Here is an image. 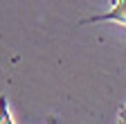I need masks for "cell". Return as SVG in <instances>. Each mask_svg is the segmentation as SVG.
Wrapping results in <instances>:
<instances>
[{
	"label": "cell",
	"instance_id": "obj_1",
	"mask_svg": "<svg viewBox=\"0 0 126 124\" xmlns=\"http://www.w3.org/2000/svg\"><path fill=\"white\" fill-rule=\"evenodd\" d=\"M92 20H115V23H122L126 25V0H117L115 7L110 9L108 14H104V16H97Z\"/></svg>",
	"mask_w": 126,
	"mask_h": 124
},
{
	"label": "cell",
	"instance_id": "obj_2",
	"mask_svg": "<svg viewBox=\"0 0 126 124\" xmlns=\"http://www.w3.org/2000/svg\"><path fill=\"white\" fill-rule=\"evenodd\" d=\"M0 124H14L9 117V108H7V99L0 97Z\"/></svg>",
	"mask_w": 126,
	"mask_h": 124
},
{
	"label": "cell",
	"instance_id": "obj_3",
	"mask_svg": "<svg viewBox=\"0 0 126 124\" xmlns=\"http://www.w3.org/2000/svg\"><path fill=\"white\" fill-rule=\"evenodd\" d=\"M119 124H126V117H124V120H122V122H119Z\"/></svg>",
	"mask_w": 126,
	"mask_h": 124
}]
</instances>
